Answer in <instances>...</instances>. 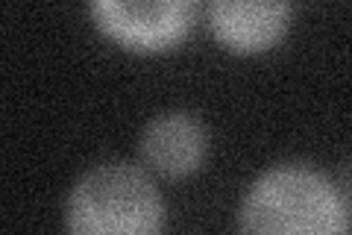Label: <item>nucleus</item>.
Wrapping results in <instances>:
<instances>
[{
  "instance_id": "1",
  "label": "nucleus",
  "mask_w": 352,
  "mask_h": 235,
  "mask_svg": "<svg viewBox=\"0 0 352 235\" xmlns=\"http://www.w3.org/2000/svg\"><path fill=\"white\" fill-rule=\"evenodd\" d=\"M346 200L323 174L302 165H279L261 174L241 200L244 232L340 235L346 232Z\"/></svg>"
},
{
  "instance_id": "4",
  "label": "nucleus",
  "mask_w": 352,
  "mask_h": 235,
  "mask_svg": "<svg viewBox=\"0 0 352 235\" xmlns=\"http://www.w3.org/2000/svg\"><path fill=\"white\" fill-rule=\"evenodd\" d=\"M288 21V0H208V27L235 53L270 50L285 36Z\"/></svg>"
},
{
  "instance_id": "3",
  "label": "nucleus",
  "mask_w": 352,
  "mask_h": 235,
  "mask_svg": "<svg viewBox=\"0 0 352 235\" xmlns=\"http://www.w3.org/2000/svg\"><path fill=\"white\" fill-rule=\"evenodd\" d=\"M88 9L97 30L132 53L176 48L197 18V0H88Z\"/></svg>"
},
{
  "instance_id": "2",
  "label": "nucleus",
  "mask_w": 352,
  "mask_h": 235,
  "mask_svg": "<svg viewBox=\"0 0 352 235\" xmlns=\"http://www.w3.org/2000/svg\"><path fill=\"white\" fill-rule=\"evenodd\" d=\"M164 223L159 188L135 165L106 162L71 188L65 227L76 235H153Z\"/></svg>"
},
{
  "instance_id": "5",
  "label": "nucleus",
  "mask_w": 352,
  "mask_h": 235,
  "mask_svg": "<svg viewBox=\"0 0 352 235\" xmlns=\"http://www.w3.org/2000/svg\"><path fill=\"white\" fill-rule=\"evenodd\" d=\"M141 156L164 176H188L206 156V130L191 112H164L141 132Z\"/></svg>"
}]
</instances>
